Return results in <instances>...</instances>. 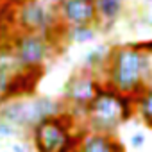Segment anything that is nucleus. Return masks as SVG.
<instances>
[{
	"mask_svg": "<svg viewBox=\"0 0 152 152\" xmlns=\"http://www.w3.org/2000/svg\"><path fill=\"white\" fill-rule=\"evenodd\" d=\"M100 79L118 93L138 97L152 86V56L143 54L132 43L111 47Z\"/></svg>",
	"mask_w": 152,
	"mask_h": 152,
	"instance_id": "f257e3e1",
	"label": "nucleus"
},
{
	"mask_svg": "<svg viewBox=\"0 0 152 152\" xmlns=\"http://www.w3.org/2000/svg\"><path fill=\"white\" fill-rule=\"evenodd\" d=\"M86 132L88 129L66 109L34 125L29 138L36 152H77Z\"/></svg>",
	"mask_w": 152,
	"mask_h": 152,
	"instance_id": "f03ea898",
	"label": "nucleus"
},
{
	"mask_svg": "<svg viewBox=\"0 0 152 152\" xmlns=\"http://www.w3.org/2000/svg\"><path fill=\"white\" fill-rule=\"evenodd\" d=\"M124 124L125 122H124V113L120 104V93L109 88L106 83H102L93 100L86 107L83 125L88 129V132L116 136L118 129Z\"/></svg>",
	"mask_w": 152,
	"mask_h": 152,
	"instance_id": "7ed1b4c3",
	"label": "nucleus"
},
{
	"mask_svg": "<svg viewBox=\"0 0 152 152\" xmlns=\"http://www.w3.org/2000/svg\"><path fill=\"white\" fill-rule=\"evenodd\" d=\"M15 61L20 68H45V64L59 52L43 34L15 31L9 38Z\"/></svg>",
	"mask_w": 152,
	"mask_h": 152,
	"instance_id": "20e7f679",
	"label": "nucleus"
},
{
	"mask_svg": "<svg viewBox=\"0 0 152 152\" xmlns=\"http://www.w3.org/2000/svg\"><path fill=\"white\" fill-rule=\"evenodd\" d=\"M100 84H102V79L99 75H93V73L86 72L84 68H77L64 83L61 100L64 102L66 109L81 124L84 120L86 107L93 100Z\"/></svg>",
	"mask_w": 152,
	"mask_h": 152,
	"instance_id": "39448f33",
	"label": "nucleus"
},
{
	"mask_svg": "<svg viewBox=\"0 0 152 152\" xmlns=\"http://www.w3.org/2000/svg\"><path fill=\"white\" fill-rule=\"evenodd\" d=\"M59 22L64 27H79V25H97L99 16L95 9V0H64L56 7Z\"/></svg>",
	"mask_w": 152,
	"mask_h": 152,
	"instance_id": "423d86ee",
	"label": "nucleus"
},
{
	"mask_svg": "<svg viewBox=\"0 0 152 152\" xmlns=\"http://www.w3.org/2000/svg\"><path fill=\"white\" fill-rule=\"evenodd\" d=\"M66 111V106L61 99H52L48 95H34L31 99H25V129L31 132L34 125L39 122L57 116Z\"/></svg>",
	"mask_w": 152,
	"mask_h": 152,
	"instance_id": "0eeeda50",
	"label": "nucleus"
},
{
	"mask_svg": "<svg viewBox=\"0 0 152 152\" xmlns=\"http://www.w3.org/2000/svg\"><path fill=\"white\" fill-rule=\"evenodd\" d=\"M43 75H45V68H18L9 81L6 102L15 100V99L34 97Z\"/></svg>",
	"mask_w": 152,
	"mask_h": 152,
	"instance_id": "6e6552de",
	"label": "nucleus"
},
{
	"mask_svg": "<svg viewBox=\"0 0 152 152\" xmlns=\"http://www.w3.org/2000/svg\"><path fill=\"white\" fill-rule=\"evenodd\" d=\"M77 152H125V145L118 136L86 132L77 147Z\"/></svg>",
	"mask_w": 152,
	"mask_h": 152,
	"instance_id": "1a4fd4ad",
	"label": "nucleus"
},
{
	"mask_svg": "<svg viewBox=\"0 0 152 152\" xmlns=\"http://www.w3.org/2000/svg\"><path fill=\"white\" fill-rule=\"evenodd\" d=\"M20 66L15 61L9 39L0 41V106L6 104V95H7V86L13 77V73Z\"/></svg>",
	"mask_w": 152,
	"mask_h": 152,
	"instance_id": "9d476101",
	"label": "nucleus"
},
{
	"mask_svg": "<svg viewBox=\"0 0 152 152\" xmlns=\"http://www.w3.org/2000/svg\"><path fill=\"white\" fill-rule=\"evenodd\" d=\"M95 9L99 16V27H113L125 11V0H95Z\"/></svg>",
	"mask_w": 152,
	"mask_h": 152,
	"instance_id": "9b49d317",
	"label": "nucleus"
},
{
	"mask_svg": "<svg viewBox=\"0 0 152 152\" xmlns=\"http://www.w3.org/2000/svg\"><path fill=\"white\" fill-rule=\"evenodd\" d=\"M109 47L106 45H99V47H93L90 48L84 56H83V66L86 72L93 73V75H102L106 64H107V59H109Z\"/></svg>",
	"mask_w": 152,
	"mask_h": 152,
	"instance_id": "f8f14e48",
	"label": "nucleus"
},
{
	"mask_svg": "<svg viewBox=\"0 0 152 152\" xmlns=\"http://www.w3.org/2000/svg\"><path fill=\"white\" fill-rule=\"evenodd\" d=\"M97 25H79V27H66L64 31V43H91L97 38Z\"/></svg>",
	"mask_w": 152,
	"mask_h": 152,
	"instance_id": "ddd939ff",
	"label": "nucleus"
},
{
	"mask_svg": "<svg viewBox=\"0 0 152 152\" xmlns=\"http://www.w3.org/2000/svg\"><path fill=\"white\" fill-rule=\"evenodd\" d=\"M136 116L152 129V86L136 97Z\"/></svg>",
	"mask_w": 152,
	"mask_h": 152,
	"instance_id": "4468645a",
	"label": "nucleus"
},
{
	"mask_svg": "<svg viewBox=\"0 0 152 152\" xmlns=\"http://www.w3.org/2000/svg\"><path fill=\"white\" fill-rule=\"evenodd\" d=\"M0 138H4V140H11V138H27L22 131L15 129L13 125H9L7 122L4 120H0Z\"/></svg>",
	"mask_w": 152,
	"mask_h": 152,
	"instance_id": "2eb2a0df",
	"label": "nucleus"
},
{
	"mask_svg": "<svg viewBox=\"0 0 152 152\" xmlns=\"http://www.w3.org/2000/svg\"><path fill=\"white\" fill-rule=\"evenodd\" d=\"M145 141H147V138H145L143 132H134V134L131 136V140H129V143H131L132 148H141V147L145 145Z\"/></svg>",
	"mask_w": 152,
	"mask_h": 152,
	"instance_id": "dca6fc26",
	"label": "nucleus"
},
{
	"mask_svg": "<svg viewBox=\"0 0 152 152\" xmlns=\"http://www.w3.org/2000/svg\"><path fill=\"white\" fill-rule=\"evenodd\" d=\"M138 50H141L143 54H147V56H152V39H145V41H136V43H132Z\"/></svg>",
	"mask_w": 152,
	"mask_h": 152,
	"instance_id": "f3484780",
	"label": "nucleus"
},
{
	"mask_svg": "<svg viewBox=\"0 0 152 152\" xmlns=\"http://www.w3.org/2000/svg\"><path fill=\"white\" fill-rule=\"evenodd\" d=\"M11 152H31L29 147L25 143H13L11 145Z\"/></svg>",
	"mask_w": 152,
	"mask_h": 152,
	"instance_id": "a211bd4d",
	"label": "nucleus"
},
{
	"mask_svg": "<svg viewBox=\"0 0 152 152\" xmlns=\"http://www.w3.org/2000/svg\"><path fill=\"white\" fill-rule=\"evenodd\" d=\"M41 2H45L47 6H50V7H57V6H61L64 0H41Z\"/></svg>",
	"mask_w": 152,
	"mask_h": 152,
	"instance_id": "6ab92c4d",
	"label": "nucleus"
},
{
	"mask_svg": "<svg viewBox=\"0 0 152 152\" xmlns=\"http://www.w3.org/2000/svg\"><path fill=\"white\" fill-rule=\"evenodd\" d=\"M141 25H145V27H152V16H150V15L141 16Z\"/></svg>",
	"mask_w": 152,
	"mask_h": 152,
	"instance_id": "aec40b11",
	"label": "nucleus"
},
{
	"mask_svg": "<svg viewBox=\"0 0 152 152\" xmlns=\"http://www.w3.org/2000/svg\"><path fill=\"white\" fill-rule=\"evenodd\" d=\"M148 2H152V0H148Z\"/></svg>",
	"mask_w": 152,
	"mask_h": 152,
	"instance_id": "412c9836",
	"label": "nucleus"
},
{
	"mask_svg": "<svg viewBox=\"0 0 152 152\" xmlns=\"http://www.w3.org/2000/svg\"><path fill=\"white\" fill-rule=\"evenodd\" d=\"M6 152H9V150H6Z\"/></svg>",
	"mask_w": 152,
	"mask_h": 152,
	"instance_id": "4be33fe9",
	"label": "nucleus"
}]
</instances>
